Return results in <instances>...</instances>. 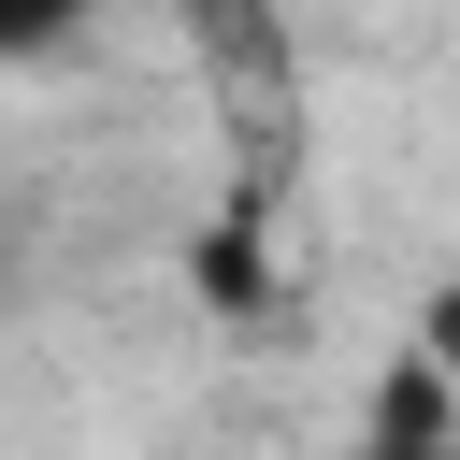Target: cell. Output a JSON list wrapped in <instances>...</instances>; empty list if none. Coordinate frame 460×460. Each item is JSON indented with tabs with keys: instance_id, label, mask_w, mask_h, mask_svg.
I'll return each mask as SVG.
<instances>
[{
	"instance_id": "5b68a950",
	"label": "cell",
	"mask_w": 460,
	"mask_h": 460,
	"mask_svg": "<svg viewBox=\"0 0 460 460\" xmlns=\"http://www.w3.org/2000/svg\"><path fill=\"white\" fill-rule=\"evenodd\" d=\"M0 288H14V230H0Z\"/></svg>"
},
{
	"instance_id": "3957f363",
	"label": "cell",
	"mask_w": 460,
	"mask_h": 460,
	"mask_svg": "<svg viewBox=\"0 0 460 460\" xmlns=\"http://www.w3.org/2000/svg\"><path fill=\"white\" fill-rule=\"evenodd\" d=\"M417 359H431V374L460 388V288H431V316H417Z\"/></svg>"
},
{
	"instance_id": "6da1fadb",
	"label": "cell",
	"mask_w": 460,
	"mask_h": 460,
	"mask_svg": "<svg viewBox=\"0 0 460 460\" xmlns=\"http://www.w3.org/2000/svg\"><path fill=\"white\" fill-rule=\"evenodd\" d=\"M72 29H86V0H0V58H43Z\"/></svg>"
},
{
	"instance_id": "7a4b0ae2",
	"label": "cell",
	"mask_w": 460,
	"mask_h": 460,
	"mask_svg": "<svg viewBox=\"0 0 460 460\" xmlns=\"http://www.w3.org/2000/svg\"><path fill=\"white\" fill-rule=\"evenodd\" d=\"M201 302H259V244H244V230L201 244Z\"/></svg>"
},
{
	"instance_id": "277c9868",
	"label": "cell",
	"mask_w": 460,
	"mask_h": 460,
	"mask_svg": "<svg viewBox=\"0 0 460 460\" xmlns=\"http://www.w3.org/2000/svg\"><path fill=\"white\" fill-rule=\"evenodd\" d=\"M345 460H460V431H374V446H345Z\"/></svg>"
}]
</instances>
